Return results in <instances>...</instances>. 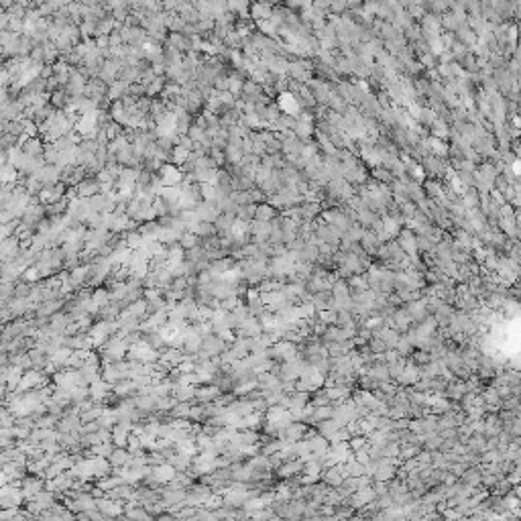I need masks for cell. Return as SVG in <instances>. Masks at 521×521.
<instances>
[{
  "mask_svg": "<svg viewBox=\"0 0 521 521\" xmlns=\"http://www.w3.org/2000/svg\"><path fill=\"white\" fill-rule=\"evenodd\" d=\"M129 517H143V519H147V517H151L149 513H147V509L145 511H141V509H133V511H129Z\"/></svg>",
  "mask_w": 521,
  "mask_h": 521,
  "instance_id": "cb8c5ba5",
  "label": "cell"
},
{
  "mask_svg": "<svg viewBox=\"0 0 521 521\" xmlns=\"http://www.w3.org/2000/svg\"><path fill=\"white\" fill-rule=\"evenodd\" d=\"M279 106H281V110H283L285 114H289V116H297V112H300V100H297L293 94H289V92L281 94Z\"/></svg>",
  "mask_w": 521,
  "mask_h": 521,
  "instance_id": "52a82bcc",
  "label": "cell"
},
{
  "mask_svg": "<svg viewBox=\"0 0 521 521\" xmlns=\"http://www.w3.org/2000/svg\"><path fill=\"white\" fill-rule=\"evenodd\" d=\"M35 43L37 41L29 33H20L18 35V43H16V57H29V53H31Z\"/></svg>",
  "mask_w": 521,
  "mask_h": 521,
  "instance_id": "8fae6325",
  "label": "cell"
},
{
  "mask_svg": "<svg viewBox=\"0 0 521 521\" xmlns=\"http://www.w3.org/2000/svg\"><path fill=\"white\" fill-rule=\"evenodd\" d=\"M157 175H159L163 185H179L183 181V171L177 165H173V163H163L159 167Z\"/></svg>",
  "mask_w": 521,
  "mask_h": 521,
  "instance_id": "277c9868",
  "label": "cell"
},
{
  "mask_svg": "<svg viewBox=\"0 0 521 521\" xmlns=\"http://www.w3.org/2000/svg\"><path fill=\"white\" fill-rule=\"evenodd\" d=\"M222 391L212 383V385H206V387H200V389H195V397L193 399H197L200 403H210L212 399H216L218 395H220Z\"/></svg>",
  "mask_w": 521,
  "mask_h": 521,
  "instance_id": "30bf717a",
  "label": "cell"
},
{
  "mask_svg": "<svg viewBox=\"0 0 521 521\" xmlns=\"http://www.w3.org/2000/svg\"><path fill=\"white\" fill-rule=\"evenodd\" d=\"M94 43H96V47H98V49H108V47H110V39H108V35L94 37Z\"/></svg>",
  "mask_w": 521,
  "mask_h": 521,
  "instance_id": "603a6c76",
  "label": "cell"
},
{
  "mask_svg": "<svg viewBox=\"0 0 521 521\" xmlns=\"http://www.w3.org/2000/svg\"><path fill=\"white\" fill-rule=\"evenodd\" d=\"M129 460H131V452H129V448H122V446H114L112 454L108 456V462H110V466H114V468L129 464Z\"/></svg>",
  "mask_w": 521,
  "mask_h": 521,
  "instance_id": "ba28073f",
  "label": "cell"
},
{
  "mask_svg": "<svg viewBox=\"0 0 521 521\" xmlns=\"http://www.w3.org/2000/svg\"><path fill=\"white\" fill-rule=\"evenodd\" d=\"M346 8V0H330V6H328V10H332L334 14H342Z\"/></svg>",
  "mask_w": 521,
  "mask_h": 521,
  "instance_id": "ffe728a7",
  "label": "cell"
},
{
  "mask_svg": "<svg viewBox=\"0 0 521 521\" xmlns=\"http://www.w3.org/2000/svg\"><path fill=\"white\" fill-rule=\"evenodd\" d=\"M0 269H2V261H0Z\"/></svg>",
  "mask_w": 521,
  "mask_h": 521,
  "instance_id": "f546056e",
  "label": "cell"
},
{
  "mask_svg": "<svg viewBox=\"0 0 521 521\" xmlns=\"http://www.w3.org/2000/svg\"><path fill=\"white\" fill-rule=\"evenodd\" d=\"M338 428H340V424H338L336 419H328V421L324 419V421L320 424V434H326V436H330V434H332V432H336Z\"/></svg>",
  "mask_w": 521,
  "mask_h": 521,
  "instance_id": "d6986e66",
  "label": "cell"
},
{
  "mask_svg": "<svg viewBox=\"0 0 521 521\" xmlns=\"http://www.w3.org/2000/svg\"><path fill=\"white\" fill-rule=\"evenodd\" d=\"M14 2H16V0H0V6H2V8H8V6L14 4Z\"/></svg>",
  "mask_w": 521,
  "mask_h": 521,
  "instance_id": "4316f807",
  "label": "cell"
},
{
  "mask_svg": "<svg viewBox=\"0 0 521 521\" xmlns=\"http://www.w3.org/2000/svg\"><path fill=\"white\" fill-rule=\"evenodd\" d=\"M45 218V206L43 204H39V200L37 197H33L31 202H29V206L24 208V212L20 214V222L24 224V226H29V228H33V230H37V226L41 224V220Z\"/></svg>",
  "mask_w": 521,
  "mask_h": 521,
  "instance_id": "6da1fadb",
  "label": "cell"
},
{
  "mask_svg": "<svg viewBox=\"0 0 521 521\" xmlns=\"http://www.w3.org/2000/svg\"><path fill=\"white\" fill-rule=\"evenodd\" d=\"M399 249L401 251H405V253H409L411 257L417 253V244H415V236H413V232L411 230H403L401 234H399Z\"/></svg>",
  "mask_w": 521,
  "mask_h": 521,
  "instance_id": "9c48e42d",
  "label": "cell"
},
{
  "mask_svg": "<svg viewBox=\"0 0 521 521\" xmlns=\"http://www.w3.org/2000/svg\"><path fill=\"white\" fill-rule=\"evenodd\" d=\"M277 212H275V206H271L269 202H261L255 206V218L257 220H265V222H271L275 220Z\"/></svg>",
  "mask_w": 521,
  "mask_h": 521,
  "instance_id": "7c38bea8",
  "label": "cell"
},
{
  "mask_svg": "<svg viewBox=\"0 0 521 521\" xmlns=\"http://www.w3.org/2000/svg\"><path fill=\"white\" fill-rule=\"evenodd\" d=\"M14 145H18V137H14V135H10V133H2V137H0V149H2V151H8V149L14 147Z\"/></svg>",
  "mask_w": 521,
  "mask_h": 521,
  "instance_id": "e0dca14e",
  "label": "cell"
},
{
  "mask_svg": "<svg viewBox=\"0 0 521 521\" xmlns=\"http://www.w3.org/2000/svg\"><path fill=\"white\" fill-rule=\"evenodd\" d=\"M271 12H273V4H271L269 0H253L251 6H249V16H251L255 22H259V20H269Z\"/></svg>",
  "mask_w": 521,
  "mask_h": 521,
  "instance_id": "5b68a950",
  "label": "cell"
},
{
  "mask_svg": "<svg viewBox=\"0 0 521 521\" xmlns=\"http://www.w3.org/2000/svg\"><path fill=\"white\" fill-rule=\"evenodd\" d=\"M18 145H20V149H22V153L24 155H33V157H37V155H43V149H45V141L37 135V137H20L18 139Z\"/></svg>",
  "mask_w": 521,
  "mask_h": 521,
  "instance_id": "8992f818",
  "label": "cell"
},
{
  "mask_svg": "<svg viewBox=\"0 0 521 521\" xmlns=\"http://www.w3.org/2000/svg\"><path fill=\"white\" fill-rule=\"evenodd\" d=\"M197 242H200V238H197L191 230H183V232H181V236H179V244H181V249H183V251L193 249Z\"/></svg>",
  "mask_w": 521,
  "mask_h": 521,
  "instance_id": "9a60e30c",
  "label": "cell"
},
{
  "mask_svg": "<svg viewBox=\"0 0 521 521\" xmlns=\"http://www.w3.org/2000/svg\"><path fill=\"white\" fill-rule=\"evenodd\" d=\"M73 191H76L78 197L88 200V197H92L100 191V181H98L96 175H86L78 185H73Z\"/></svg>",
  "mask_w": 521,
  "mask_h": 521,
  "instance_id": "3957f363",
  "label": "cell"
},
{
  "mask_svg": "<svg viewBox=\"0 0 521 521\" xmlns=\"http://www.w3.org/2000/svg\"><path fill=\"white\" fill-rule=\"evenodd\" d=\"M350 446H352V448H360V446H364V440H362V438H354V440L350 442Z\"/></svg>",
  "mask_w": 521,
  "mask_h": 521,
  "instance_id": "d4e9b609",
  "label": "cell"
},
{
  "mask_svg": "<svg viewBox=\"0 0 521 521\" xmlns=\"http://www.w3.org/2000/svg\"><path fill=\"white\" fill-rule=\"evenodd\" d=\"M47 0H31V6H35V8H39V6H43Z\"/></svg>",
  "mask_w": 521,
  "mask_h": 521,
  "instance_id": "83f0119b",
  "label": "cell"
},
{
  "mask_svg": "<svg viewBox=\"0 0 521 521\" xmlns=\"http://www.w3.org/2000/svg\"><path fill=\"white\" fill-rule=\"evenodd\" d=\"M165 82H167V80H165V76H155V80H153L151 84H147V86H145L147 96H149V98H153V96H161Z\"/></svg>",
  "mask_w": 521,
  "mask_h": 521,
  "instance_id": "5bb4252c",
  "label": "cell"
},
{
  "mask_svg": "<svg viewBox=\"0 0 521 521\" xmlns=\"http://www.w3.org/2000/svg\"><path fill=\"white\" fill-rule=\"evenodd\" d=\"M302 466H304V462H302V460H297V462H287L283 468H279V475H281V477L295 475V470H302Z\"/></svg>",
  "mask_w": 521,
  "mask_h": 521,
  "instance_id": "ac0fdd59",
  "label": "cell"
},
{
  "mask_svg": "<svg viewBox=\"0 0 521 521\" xmlns=\"http://www.w3.org/2000/svg\"><path fill=\"white\" fill-rule=\"evenodd\" d=\"M405 314L409 316V320H424L426 318V302H413L407 306Z\"/></svg>",
  "mask_w": 521,
  "mask_h": 521,
  "instance_id": "4fadbf2b",
  "label": "cell"
},
{
  "mask_svg": "<svg viewBox=\"0 0 521 521\" xmlns=\"http://www.w3.org/2000/svg\"><path fill=\"white\" fill-rule=\"evenodd\" d=\"M65 189H67V185H65L63 181H57V183H53V185H45L35 197L39 200V204L49 206V204H55V202H59L61 197H65Z\"/></svg>",
  "mask_w": 521,
  "mask_h": 521,
  "instance_id": "7a4b0ae2",
  "label": "cell"
},
{
  "mask_svg": "<svg viewBox=\"0 0 521 521\" xmlns=\"http://www.w3.org/2000/svg\"><path fill=\"white\" fill-rule=\"evenodd\" d=\"M448 417H452V421H460V417H456V415H454V413H448ZM440 424H442V426H444V428H446V426H450V424H448V419H442V421H440Z\"/></svg>",
  "mask_w": 521,
  "mask_h": 521,
  "instance_id": "484cf974",
  "label": "cell"
},
{
  "mask_svg": "<svg viewBox=\"0 0 521 521\" xmlns=\"http://www.w3.org/2000/svg\"><path fill=\"white\" fill-rule=\"evenodd\" d=\"M4 12L10 16V18H24V14H27V6H22V4H18V2H14V4H10L8 8H4Z\"/></svg>",
  "mask_w": 521,
  "mask_h": 521,
  "instance_id": "2e32d148",
  "label": "cell"
},
{
  "mask_svg": "<svg viewBox=\"0 0 521 521\" xmlns=\"http://www.w3.org/2000/svg\"><path fill=\"white\" fill-rule=\"evenodd\" d=\"M464 483L475 487V485H479V483H481V475H479L477 470H468V475H464Z\"/></svg>",
  "mask_w": 521,
  "mask_h": 521,
  "instance_id": "7402d4cb",
  "label": "cell"
},
{
  "mask_svg": "<svg viewBox=\"0 0 521 521\" xmlns=\"http://www.w3.org/2000/svg\"><path fill=\"white\" fill-rule=\"evenodd\" d=\"M373 175H375L379 181H383V183H387V181H391V179H393V175H391L389 169H381V167H377V169L373 171Z\"/></svg>",
  "mask_w": 521,
  "mask_h": 521,
  "instance_id": "44dd1931",
  "label": "cell"
},
{
  "mask_svg": "<svg viewBox=\"0 0 521 521\" xmlns=\"http://www.w3.org/2000/svg\"><path fill=\"white\" fill-rule=\"evenodd\" d=\"M2 12H4V8H2V6H0V14H2Z\"/></svg>",
  "mask_w": 521,
  "mask_h": 521,
  "instance_id": "f1b7e54d",
  "label": "cell"
}]
</instances>
